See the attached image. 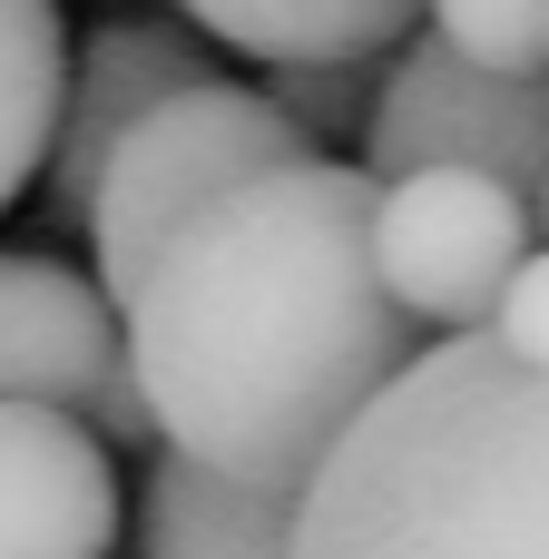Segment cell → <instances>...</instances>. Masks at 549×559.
<instances>
[{
    "mask_svg": "<svg viewBox=\"0 0 549 559\" xmlns=\"http://www.w3.org/2000/svg\"><path fill=\"white\" fill-rule=\"evenodd\" d=\"M147 432L246 491L305 501L363 403L432 344L373 275V167L295 157L216 197L118 305Z\"/></svg>",
    "mask_w": 549,
    "mask_h": 559,
    "instance_id": "obj_1",
    "label": "cell"
},
{
    "mask_svg": "<svg viewBox=\"0 0 549 559\" xmlns=\"http://www.w3.org/2000/svg\"><path fill=\"white\" fill-rule=\"evenodd\" d=\"M295 559H549V364L422 344L305 481Z\"/></svg>",
    "mask_w": 549,
    "mask_h": 559,
    "instance_id": "obj_2",
    "label": "cell"
},
{
    "mask_svg": "<svg viewBox=\"0 0 549 559\" xmlns=\"http://www.w3.org/2000/svg\"><path fill=\"white\" fill-rule=\"evenodd\" d=\"M295 157H314V138H305L265 88H246V79H196V88L157 98V108L108 147V167H98V187H88V216H79L108 305L138 295V275L167 255L177 226H196L216 197H236V187L265 177V167H295Z\"/></svg>",
    "mask_w": 549,
    "mask_h": 559,
    "instance_id": "obj_3",
    "label": "cell"
},
{
    "mask_svg": "<svg viewBox=\"0 0 549 559\" xmlns=\"http://www.w3.org/2000/svg\"><path fill=\"white\" fill-rule=\"evenodd\" d=\"M363 167L373 177L481 167L530 197L549 177V69H491V59L452 49L442 29L403 39L363 108Z\"/></svg>",
    "mask_w": 549,
    "mask_h": 559,
    "instance_id": "obj_4",
    "label": "cell"
},
{
    "mask_svg": "<svg viewBox=\"0 0 549 559\" xmlns=\"http://www.w3.org/2000/svg\"><path fill=\"white\" fill-rule=\"evenodd\" d=\"M530 236V197L481 167L373 177V275L422 334H481Z\"/></svg>",
    "mask_w": 549,
    "mask_h": 559,
    "instance_id": "obj_5",
    "label": "cell"
},
{
    "mask_svg": "<svg viewBox=\"0 0 549 559\" xmlns=\"http://www.w3.org/2000/svg\"><path fill=\"white\" fill-rule=\"evenodd\" d=\"M0 403L79 413L118 452L157 442L147 403H138V373H128V324H118L108 285L59 265V255H10V246H0Z\"/></svg>",
    "mask_w": 549,
    "mask_h": 559,
    "instance_id": "obj_6",
    "label": "cell"
},
{
    "mask_svg": "<svg viewBox=\"0 0 549 559\" xmlns=\"http://www.w3.org/2000/svg\"><path fill=\"white\" fill-rule=\"evenodd\" d=\"M196 79H216L206 69V49L187 39V29H157V20H98L79 49H69V79H59V128H49V216L59 226H79L88 216V187H98V167H108V147L157 108V98H177V88H196Z\"/></svg>",
    "mask_w": 549,
    "mask_h": 559,
    "instance_id": "obj_7",
    "label": "cell"
},
{
    "mask_svg": "<svg viewBox=\"0 0 549 559\" xmlns=\"http://www.w3.org/2000/svg\"><path fill=\"white\" fill-rule=\"evenodd\" d=\"M118 462L79 413L0 403V559H108Z\"/></svg>",
    "mask_w": 549,
    "mask_h": 559,
    "instance_id": "obj_8",
    "label": "cell"
},
{
    "mask_svg": "<svg viewBox=\"0 0 549 559\" xmlns=\"http://www.w3.org/2000/svg\"><path fill=\"white\" fill-rule=\"evenodd\" d=\"M216 49L305 69V59H393L432 0H177Z\"/></svg>",
    "mask_w": 549,
    "mask_h": 559,
    "instance_id": "obj_9",
    "label": "cell"
},
{
    "mask_svg": "<svg viewBox=\"0 0 549 559\" xmlns=\"http://www.w3.org/2000/svg\"><path fill=\"white\" fill-rule=\"evenodd\" d=\"M138 559H295V501L167 452L138 491Z\"/></svg>",
    "mask_w": 549,
    "mask_h": 559,
    "instance_id": "obj_10",
    "label": "cell"
},
{
    "mask_svg": "<svg viewBox=\"0 0 549 559\" xmlns=\"http://www.w3.org/2000/svg\"><path fill=\"white\" fill-rule=\"evenodd\" d=\"M59 79H69L59 0H0V216H10V206H20V187L49 167Z\"/></svg>",
    "mask_w": 549,
    "mask_h": 559,
    "instance_id": "obj_11",
    "label": "cell"
},
{
    "mask_svg": "<svg viewBox=\"0 0 549 559\" xmlns=\"http://www.w3.org/2000/svg\"><path fill=\"white\" fill-rule=\"evenodd\" d=\"M432 29L491 69H549V0H432Z\"/></svg>",
    "mask_w": 549,
    "mask_h": 559,
    "instance_id": "obj_12",
    "label": "cell"
},
{
    "mask_svg": "<svg viewBox=\"0 0 549 559\" xmlns=\"http://www.w3.org/2000/svg\"><path fill=\"white\" fill-rule=\"evenodd\" d=\"M265 98L305 128V138H344L373 108V59H305V69H265Z\"/></svg>",
    "mask_w": 549,
    "mask_h": 559,
    "instance_id": "obj_13",
    "label": "cell"
},
{
    "mask_svg": "<svg viewBox=\"0 0 549 559\" xmlns=\"http://www.w3.org/2000/svg\"><path fill=\"white\" fill-rule=\"evenodd\" d=\"M481 334L511 344L521 364H549V246H530V255L511 265V285H501V305H491Z\"/></svg>",
    "mask_w": 549,
    "mask_h": 559,
    "instance_id": "obj_14",
    "label": "cell"
},
{
    "mask_svg": "<svg viewBox=\"0 0 549 559\" xmlns=\"http://www.w3.org/2000/svg\"><path fill=\"white\" fill-rule=\"evenodd\" d=\"M530 226H540V236H549V177H540V187H530Z\"/></svg>",
    "mask_w": 549,
    "mask_h": 559,
    "instance_id": "obj_15",
    "label": "cell"
}]
</instances>
